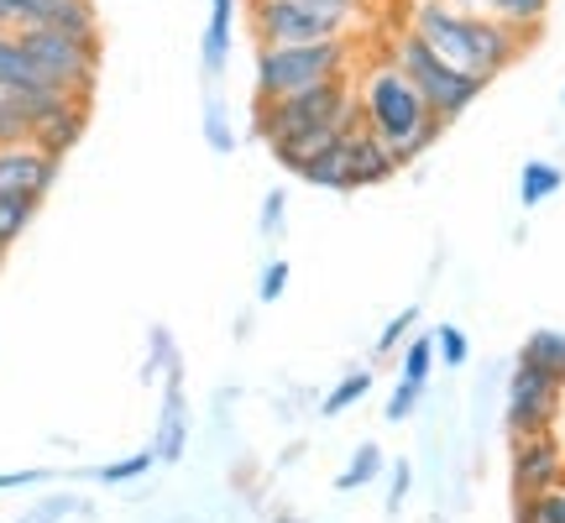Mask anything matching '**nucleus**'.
I'll use <instances>...</instances> for the list:
<instances>
[{
	"label": "nucleus",
	"mask_w": 565,
	"mask_h": 523,
	"mask_svg": "<svg viewBox=\"0 0 565 523\" xmlns=\"http://www.w3.org/2000/svg\"><path fill=\"white\" fill-rule=\"evenodd\" d=\"M288 288V262H267V273H263V282H257V293H263V303H273Z\"/></svg>",
	"instance_id": "7c9ffc66"
},
{
	"label": "nucleus",
	"mask_w": 565,
	"mask_h": 523,
	"mask_svg": "<svg viewBox=\"0 0 565 523\" xmlns=\"http://www.w3.org/2000/svg\"><path fill=\"white\" fill-rule=\"evenodd\" d=\"M63 100H79V95H26V89H6V84H0V147L32 141V131H38Z\"/></svg>",
	"instance_id": "f8f14e48"
},
{
	"label": "nucleus",
	"mask_w": 565,
	"mask_h": 523,
	"mask_svg": "<svg viewBox=\"0 0 565 523\" xmlns=\"http://www.w3.org/2000/svg\"><path fill=\"white\" fill-rule=\"evenodd\" d=\"M204 131H210V147H215V152H231V126H225V110L215 100H210V110H204Z\"/></svg>",
	"instance_id": "c756f323"
},
{
	"label": "nucleus",
	"mask_w": 565,
	"mask_h": 523,
	"mask_svg": "<svg viewBox=\"0 0 565 523\" xmlns=\"http://www.w3.org/2000/svg\"><path fill=\"white\" fill-rule=\"evenodd\" d=\"M6 17H11V32L17 26H47V17L58 11V0H0Z\"/></svg>",
	"instance_id": "393cba45"
},
{
	"label": "nucleus",
	"mask_w": 565,
	"mask_h": 523,
	"mask_svg": "<svg viewBox=\"0 0 565 523\" xmlns=\"http://www.w3.org/2000/svg\"><path fill=\"white\" fill-rule=\"evenodd\" d=\"M508 477H513V492H545L565 477V450L550 435H529V440H513V456H508Z\"/></svg>",
	"instance_id": "9b49d317"
},
{
	"label": "nucleus",
	"mask_w": 565,
	"mask_h": 523,
	"mask_svg": "<svg viewBox=\"0 0 565 523\" xmlns=\"http://www.w3.org/2000/svg\"><path fill=\"white\" fill-rule=\"evenodd\" d=\"M356 105H362V121L398 152V162L424 158L435 141H440L445 121H435V110L424 105V95L408 84V74L393 58H372L356 79Z\"/></svg>",
	"instance_id": "7ed1b4c3"
},
{
	"label": "nucleus",
	"mask_w": 565,
	"mask_h": 523,
	"mask_svg": "<svg viewBox=\"0 0 565 523\" xmlns=\"http://www.w3.org/2000/svg\"><path fill=\"white\" fill-rule=\"evenodd\" d=\"M445 6H456V11H482V0H445Z\"/></svg>",
	"instance_id": "72a5a7b5"
},
{
	"label": "nucleus",
	"mask_w": 565,
	"mask_h": 523,
	"mask_svg": "<svg viewBox=\"0 0 565 523\" xmlns=\"http://www.w3.org/2000/svg\"><path fill=\"white\" fill-rule=\"evenodd\" d=\"M435 356H440L445 366H466V356H471L466 330H456V324H440V330H435Z\"/></svg>",
	"instance_id": "a878e982"
},
{
	"label": "nucleus",
	"mask_w": 565,
	"mask_h": 523,
	"mask_svg": "<svg viewBox=\"0 0 565 523\" xmlns=\"http://www.w3.org/2000/svg\"><path fill=\"white\" fill-rule=\"evenodd\" d=\"M0 32H11V17H6V6H0Z\"/></svg>",
	"instance_id": "f704fd0d"
},
{
	"label": "nucleus",
	"mask_w": 565,
	"mask_h": 523,
	"mask_svg": "<svg viewBox=\"0 0 565 523\" xmlns=\"http://www.w3.org/2000/svg\"><path fill=\"white\" fill-rule=\"evenodd\" d=\"M398 168H404L398 152H393L366 121H356L345 131V194H351V189H377V183L398 179Z\"/></svg>",
	"instance_id": "9d476101"
},
{
	"label": "nucleus",
	"mask_w": 565,
	"mask_h": 523,
	"mask_svg": "<svg viewBox=\"0 0 565 523\" xmlns=\"http://www.w3.org/2000/svg\"><path fill=\"white\" fill-rule=\"evenodd\" d=\"M246 6H252L257 47L351 38L362 21V0H246Z\"/></svg>",
	"instance_id": "39448f33"
},
{
	"label": "nucleus",
	"mask_w": 565,
	"mask_h": 523,
	"mask_svg": "<svg viewBox=\"0 0 565 523\" xmlns=\"http://www.w3.org/2000/svg\"><path fill=\"white\" fill-rule=\"evenodd\" d=\"M408 482H414V477H408V461H393V492H387V508H398V503H404Z\"/></svg>",
	"instance_id": "473e14b6"
},
{
	"label": "nucleus",
	"mask_w": 565,
	"mask_h": 523,
	"mask_svg": "<svg viewBox=\"0 0 565 523\" xmlns=\"http://www.w3.org/2000/svg\"><path fill=\"white\" fill-rule=\"evenodd\" d=\"M236 11L242 0H210V26H204V74H221L225 68V53H231V26H236Z\"/></svg>",
	"instance_id": "2eb2a0df"
},
{
	"label": "nucleus",
	"mask_w": 565,
	"mask_h": 523,
	"mask_svg": "<svg viewBox=\"0 0 565 523\" xmlns=\"http://www.w3.org/2000/svg\"><path fill=\"white\" fill-rule=\"evenodd\" d=\"M414 320H419V309H414V303H408L404 314H393V320L383 324V335H377V356H393V351H398V341L414 330Z\"/></svg>",
	"instance_id": "cd10ccee"
},
{
	"label": "nucleus",
	"mask_w": 565,
	"mask_h": 523,
	"mask_svg": "<svg viewBox=\"0 0 565 523\" xmlns=\"http://www.w3.org/2000/svg\"><path fill=\"white\" fill-rule=\"evenodd\" d=\"M362 121V105H356V84L351 74L345 79H324L315 89H299V95H282V100H257L252 110V126L257 137L273 147V158L294 173L315 147H324L330 137H341Z\"/></svg>",
	"instance_id": "f257e3e1"
},
{
	"label": "nucleus",
	"mask_w": 565,
	"mask_h": 523,
	"mask_svg": "<svg viewBox=\"0 0 565 523\" xmlns=\"http://www.w3.org/2000/svg\"><path fill=\"white\" fill-rule=\"evenodd\" d=\"M561 183H565L561 162L534 158V162H524V173H519V200H524V210H534V204L555 200V194H561Z\"/></svg>",
	"instance_id": "f3484780"
},
{
	"label": "nucleus",
	"mask_w": 565,
	"mask_h": 523,
	"mask_svg": "<svg viewBox=\"0 0 565 523\" xmlns=\"http://www.w3.org/2000/svg\"><path fill=\"white\" fill-rule=\"evenodd\" d=\"M0 84L6 89H26V95H63L58 84L38 68V58L17 42V32H0Z\"/></svg>",
	"instance_id": "ddd939ff"
},
{
	"label": "nucleus",
	"mask_w": 565,
	"mask_h": 523,
	"mask_svg": "<svg viewBox=\"0 0 565 523\" xmlns=\"http://www.w3.org/2000/svg\"><path fill=\"white\" fill-rule=\"evenodd\" d=\"M17 42L38 58V68L58 84L63 95L89 100L100 84V38H74L58 26H17Z\"/></svg>",
	"instance_id": "0eeeda50"
},
{
	"label": "nucleus",
	"mask_w": 565,
	"mask_h": 523,
	"mask_svg": "<svg viewBox=\"0 0 565 523\" xmlns=\"http://www.w3.org/2000/svg\"><path fill=\"white\" fill-rule=\"evenodd\" d=\"M387 58L398 63L408 74V84L424 95V105L435 110V121H461L466 110L477 105V95L487 89V79H477V74H466V68H456V63H445L435 47L424 38H414V32H404V38L393 42V53Z\"/></svg>",
	"instance_id": "423d86ee"
},
{
	"label": "nucleus",
	"mask_w": 565,
	"mask_h": 523,
	"mask_svg": "<svg viewBox=\"0 0 565 523\" xmlns=\"http://www.w3.org/2000/svg\"><path fill=\"white\" fill-rule=\"evenodd\" d=\"M482 11L508 21V26H519V32H529V38H540V26L550 17V0H482Z\"/></svg>",
	"instance_id": "6ab92c4d"
},
{
	"label": "nucleus",
	"mask_w": 565,
	"mask_h": 523,
	"mask_svg": "<svg viewBox=\"0 0 565 523\" xmlns=\"http://www.w3.org/2000/svg\"><path fill=\"white\" fill-rule=\"evenodd\" d=\"M32 215H38V204H26V200H0V257H6V252L21 242V231L32 225Z\"/></svg>",
	"instance_id": "5701e85b"
},
{
	"label": "nucleus",
	"mask_w": 565,
	"mask_h": 523,
	"mask_svg": "<svg viewBox=\"0 0 565 523\" xmlns=\"http://www.w3.org/2000/svg\"><path fill=\"white\" fill-rule=\"evenodd\" d=\"M84 126H89V100H63L58 110L32 131V141H38L42 152H53V158H68V152L79 147Z\"/></svg>",
	"instance_id": "4468645a"
},
{
	"label": "nucleus",
	"mask_w": 565,
	"mask_h": 523,
	"mask_svg": "<svg viewBox=\"0 0 565 523\" xmlns=\"http://www.w3.org/2000/svg\"><path fill=\"white\" fill-rule=\"evenodd\" d=\"M408 32L429 42L445 63H456V68H466V74H477V79H487V84L498 79L508 63L524 58V47L534 42L529 32L487 17V11H456V6H445V0H414Z\"/></svg>",
	"instance_id": "f03ea898"
},
{
	"label": "nucleus",
	"mask_w": 565,
	"mask_h": 523,
	"mask_svg": "<svg viewBox=\"0 0 565 523\" xmlns=\"http://www.w3.org/2000/svg\"><path fill=\"white\" fill-rule=\"evenodd\" d=\"M152 461H158V450H137V456H126V461H116V466H100L95 477H100V482H137Z\"/></svg>",
	"instance_id": "bb28decb"
},
{
	"label": "nucleus",
	"mask_w": 565,
	"mask_h": 523,
	"mask_svg": "<svg viewBox=\"0 0 565 523\" xmlns=\"http://www.w3.org/2000/svg\"><path fill=\"white\" fill-rule=\"evenodd\" d=\"M435 330L429 335H414L408 341V351H404V372H398V383H408V387H429V372H435Z\"/></svg>",
	"instance_id": "aec40b11"
},
{
	"label": "nucleus",
	"mask_w": 565,
	"mask_h": 523,
	"mask_svg": "<svg viewBox=\"0 0 565 523\" xmlns=\"http://www.w3.org/2000/svg\"><path fill=\"white\" fill-rule=\"evenodd\" d=\"M519 362L540 366V372H550V377L565 383V330H534L524 341V351H519Z\"/></svg>",
	"instance_id": "a211bd4d"
},
{
	"label": "nucleus",
	"mask_w": 565,
	"mask_h": 523,
	"mask_svg": "<svg viewBox=\"0 0 565 523\" xmlns=\"http://www.w3.org/2000/svg\"><path fill=\"white\" fill-rule=\"evenodd\" d=\"M419 398H424V387H408V383H398L393 387V398H387V419L393 424H404L414 408H419Z\"/></svg>",
	"instance_id": "c85d7f7f"
},
{
	"label": "nucleus",
	"mask_w": 565,
	"mask_h": 523,
	"mask_svg": "<svg viewBox=\"0 0 565 523\" xmlns=\"http://www.w3.org/2000/svg\"><path fill=\"white\" fill-rule=\"evenodd\" d=\"M58 173H63V158L42 152L38 141H17V147H0V200L42 204L47 194H53Z\"/></svg>",
	"instance_id": "1a4fd4ad"
},
{
	"label": "nucleus",
	"mask_w": 565,
	"mask_h": 523,
	"mask_svg": "<svg viewBox=\"0 0 565 523\" xmlns=\"http://www.w3.org/2000/svg\"><path fill=\"white\" fill-rule=\"evenodd\" d=\"M561 403H565V383L550 377L540 366L519 362L513 377H508V408H503V424H508V440H529V435H550L555 419H561Z\"/></svg>",
	"instance_id": "6e6552de"
},
{
	"label": "nucleus",
	"mask_w": 565,
	"mask_h": 523,
	"mask_svg": "<svg viewBox=\"0 0 565 523\" xmlns=\"http://www.w3.org/2000/svg\"><path fill=\"white\" fill-rule=\"evenodd\" d=\"M377 477H383V450L366 440V445H356V456H351V466L335 477V487H341V492H356V487L377 482Z\"/></svg>",
	"instance_id": "4be33fe9"
},
{
	"label": "nucleus",
	"mask_w": 565,
	"mask_h": 523,
	"mask_svg": "<svg viewBox=\"0 0 565 523\" xmlns=\"http://www.w3.org/2000/svg\"><path fill=\"white\" fill-rule=\"evenodd\" d=\"M278 225H282V194L273 189L263 200V236H278Z\"/></svg>",
	"instance_id": "2f4dec72"
},
{
	"label": "nucleus",
	"mask_w": 565,
	"mask_h": 523,
	"mask_svg": "<svg viewBox=\"0 0 565 523\" xmlns=\"http://www.w3.org/2000/svg\"><path fill=\"white\" fill-rule=\"evenodd\" d=\"M513 523H565V477L545 492H513Z\"/></svg>",
	"instance_id": "dca6fc26"
},
{
	"label": "nucleus",
	"mask_w": 565,
	"mask_h": 523,
	"mask_svg": "<svg viewBox=\"0 0 565 523\" xmlns=\"http://www.w3.org/2000/svg\"><path fill=\"white\" fill-rule=\"evenodd\" d=\"M183 450V393H179V377L168 387V408H162V440H158V461H179Z\"/></svg>",
	"instance_id": "412c9836"
},
{
	"label": "nucleus",
	"mask_w": 565,
	"mask_h": 523,
	"mask_svg": "<svg viewBox=\"0 0 565 523\" xmlns=\"http://www.w3.org/2000/svg\"><path fill=\"white\" fill-rule=\"evenodd\" d=\"M351 58H356V42L351 38L257 47V63H252L257 100H282V95L315 89V84H324V79H345V74H351Z\"/></svg>",
	"instance_id": "20e7f679"
},
{
	"label": "nucleus",
	"mask_w": 565,
	"mask_h": 523,
	"mask_svg": "<svg viewBox=\"0 0 565 523\" xmlns=\"http://www.w3.org/2000/svg\"><path fill=\"white\" fill-rule=\"evenodd\" d=\"M366 393H372V372H351V377H341L335 393H324V414L335 419V414H345L351 403H362Z\"/></svg>",
	"instance_id": "b1692460"
}]
</instances>
